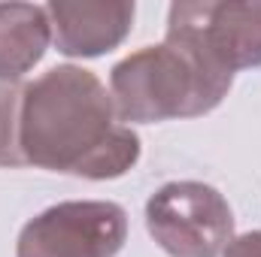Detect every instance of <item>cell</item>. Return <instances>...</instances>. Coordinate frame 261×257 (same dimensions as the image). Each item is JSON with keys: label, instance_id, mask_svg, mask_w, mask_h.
I'll return each instance as SVG.
<instances>
[{"label": "cell", "instance_id": "obj_1", "mask_svg": "<svg viewBox=\"0 0 261 257\" xmlns=\"http://www.w3.org/2000/svg\"><path fill=\"white\" fill-rule=\"evenodd\" d=\"M18 145L24 167L91 182L119 179L140 160V136L119 121L107 85L76 64L24 85Z\"/></svg>", "mask_w": 261, "mask_h": 257}, {"label": "cell", "instance_id": "obj_2", "mask_svg": "<svg viewBox=\"0 0 261 257\" xmlns=\"http://www.w3.org/2000/svg\"><path fill=\"white\" fill-rule=\"evenodd\" d=\"M234 73L219 64L197 34L167 12L161 46H146L110 70V97L119 121L155 124L213 112L231 91Z\"/></svg>", "mask_w": 261, "mask_h": 257}, {"label": "cell", "instance_id": "obj_3", "mask_svg": "<svg viewBox=\"0 0 261 257\" xmlns=\"http://www.w3.org/2000/svg\"><path fill=\"white\" fill-rule=\"evenodd\" d=\"M146 230L170 257H222L234 242V212L213 185L167 182L146 203Z\"/></svg>", "mask_w": 261, "mask_h": 257}, {"label": "cell", "instance_id": "obj_4", "mask_svg": "<svg viewBox=\"0 0 261 257\" xmlns=\"http://www.w3.org/2000/svg\"><path fill=\"white\" fill-rule=\"evenodd\" d=\"M128 239V212L110 200H67L18 233L15 257H116Z\"/></svg>", "mask_w": 261, "mask_h": 257}, {"label": "cell", "instance_id": "obj_5", "mask_svg": "<svg viewBox=\"0 0 261 257\" xmlns=\"http://www.w3.org/2000/svg\"><path fill=\"white\" fill-rule=\"evenodd\" d=\"M167 12L186 21L228 73L261 67V0H179Z\"/></svg>", "mask_w": 261, "mask_h": 257}, {"label": "cell", "instance_id": "obj_6", "mask_svg": "<svg viewBox=\"0 0 261 257\" xmlns=\"http://www.w3.org/2000/svg\"><path fill=\"white\" fill-rule=\"evenodd\" d=\"M46 12L61 55L100 58L128 40L137 6L128 0H52Z\"/></svg>", "mask_w": 261, "mask_h": 257}, {"label": "cell", "instance_id": "obj_7", "mask_svg": "<svg viewBox=\"0 0 261 257\" xmlns=\"http://www.w3.org/2000/svg\"><path fill=\"white\" fill-rule=\"evenodd\" d=\"M52 43L46 6L0 3V82H21Z\"/></svg>", "mask_w": 261, "mask_h": 257}, {"label": "cell", "instance_id": "obj_8", "mask_svg": "<svg viewBox=\"0 0 261 257\" xmlns=\"http://www.w3.org/2000/svg\"><path fill=\"white\" fill-rule=\"evenodd\" d=\"M28 82H0V167H24L18 145V118Z\"/></svg>", "mask_w": 261, "mask_h": 257}, {"label": "cell", "instance_id": "obj_9", "mask_svg": "<svg viewBox=\"0 0 261 257\" xmlns=\"http://www.w3.org/2000/svg\"><path fill=\"white\" fill-rule=\"evenodd\" d=\"M222 257H261V230L234 236V242L225 248Z\"/></svg>", "mask_w": 261, "mask_h": 257}]
</instances>
